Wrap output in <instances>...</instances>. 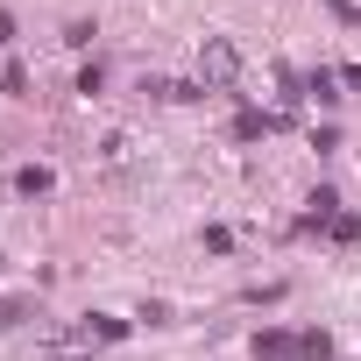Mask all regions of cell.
<instances>
[{"label":"cell","mask_w":361,"mask_h":361,"mask_svg":"<svg viewBox=\"0 0 361 361\" xmlns=\"http://www.w3.org/2000/svg\"><path fill=\"white\" fill-rule=\"evenodd\" d=\"M199 71H206V85H234V78H241V50H234L227 36H206V50H199Z\"/></svg>","instance_id":"1"},{"label":"cell","mask_w":361,"mask_h":361,"mask_svg":"<svg viewBox=\"0 0 361 361\" xmlns=\"http://www.w3.org/2000/svg\"><path fill=\"white\" fill-rule=\"evenodd\" d=\"M29 312H36V305H29V298H0V333H8V326H22V319H29Z\"/></svg>","instance_id":"2"},{"label":"cell","mask_w":361,"mask_h":361,"mask_svg":"<svg viewBox=\"0 0 361 361\" xmlns=\"http://www.w3.org/2000/svg\"><path fill=\"white\" fill-rule=\"evenodd\" d=\"M255 354H298V333H262Z\"/></svg>","instance_id":"3"},{"label":"cell","mask_w":361,"mask_h":361,"mask_svg":"<svg viewBox=\"0 0 361 361\" xmlns=\"http://www.w3.org/2000/svg\"><path fill=\"white\" fill-rule=\"evenodd\" d=\"M15 185H22V192H29V199H36V192H50V170H43V163H29V170H22V177H15Z\"/></svg>","instance_id":"4"},{"label":"cell","mask_w":361,"mask_h":361,"mask_svg":"<svg viewBox=\"0 0 361 361\" xmlns=\"http://www.w3.org/2000/svg\"><path fill=\"white\" fill-rule=\"evenodd\" d=\"M326 227H333V241H354V234H361V220H354V213H333Z\"/></svg>","instance_id":"5"},{"label":"cell","mask_w":361,"mask_h":361,"mask_svg":"<svg viewBox=\"0 0 361 361\" xmlns=\"http://www.w3.org/2000/svg\"><path fill=\"white\" fill-rule=\"evenodd\" d=\"M92 333H99V340H121V333H128V319H92V326H85V340H92Z\"/></svg>","instance_id":"6"},{"label":"cell","mask_w":361,"mask_h":361,"mask_svg":"<svg viewBox=\"0 0 361 361\" xmlns=\"http://www.w3.org/2000/svg\"><path fill=\"white\" fill-rule=\"evenodd\" d=\"M8 36H15V15H8V8H0V43H8Z\"/></svg>","instance_id":"7"},{"label":"cell","mask_w":361,"mask_h":361,"mask_svg":"<svg viewBox=\"0 0 361 361\" xmlns=\"http://www.w3.org/2000/svg\"><path fill=\"white\" fill-rule=\"evenodd\" d=\"M57 361H64V354H57Z\"/></svg>","instance_id":"8"}]
</instances>
